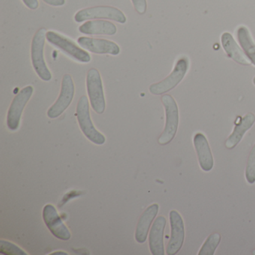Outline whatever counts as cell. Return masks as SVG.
<instances>
[{"label": "cell", "mask_w": 255, "mask_h": 255, "mask_svg": "<svg viewBox=\"0 0 255 255\" xmlns=\"http://www.w3.org/2000/svg\"><path fill=\"white\" fill-rule=\"evenodd\" d=\"M42 216L44 223L54 237L64 241L71 239V232L62 222L54 206L52 204L44 206Z\"/></svg>", "instance_id": "11"}, {"label": "cell", "mask_w": 255, "mask_h": 255, "mask_svg": "<svg viewBox=\"0 0 255 255\" xmlns=\"http://www.w3.org/2000/svg\"><path fill=\"white\" fill-rule=\"evenodd\" d=\"M136 12L139 14H145L147 11V1L146 0H131Z\"/></svg>", "instance_id": "23"}, {"label": "cell", "mask_w": 255, "mask_h": 255, "mask_svg": "<svg viewBox=\"0 0 255 255\" xmlns=\"http://www.w3.org/2000/svg\"><path fill=\"white\" fill-rule=\"evenodd\" d=\"M47 30L41 28L34 35L31 46L32 66L38 77L45 82L50 81L52 74L44 60V48Z\"/></svg>", "instance_id": "2"}, {"label": "cell", "mask_w": 255, "mask_h": 255, "mask_svg": "<svg viewBox=\"0 0 255 255\" xmlns=\"http://www.w3.org/2000/svg\"><path fill=\"white\" fill-rule=\"evenodd\" d=\"M166 223V219L163 216H159L153 222L150 228L149 248L153 255H165L163 237Z\"/></svg>", "instance_id": "14"}, {"label": "cell", "mask_w": 255, "mask_h": 255, "mask_svg": "<svg viewBox=\"0 0 255 255\" xmlns=\"http://www.w3.org/2000/svg\"><path fill=\"white\" fill-rule=\"evenodd\" d=\"M221 41L224 50L226 52L228 57L232 59L234 62L242 65H250L252 64L249 58L243 53L234 38L229 32H225L221 37Z\"/></svg>", "instance_id": "17"}, {"label": "cell", "mask_w": 255, "mask_h": 255, "mask_svg": "<svg viewBox=\"0 0 255 255\" xmlns=\"http://www.w3.org/2000/svg\"><path fill=\"white\" fill-rule=\"evenodd\" d=\"M246 179L248 183H255V144L251 150L246 168Z\"/></svg>", "instance_id": "21"}, {"label": "cell", "mask_w": 255, "mask_h": 255, "mask_svg": "<svg viewBox=\"0 0 255 255\" xmlns=\"http://www.w3.org/2000/svg\"><path fill=\"white\" fill-rule=\"evenodd\" d=\"M189 66V59L187 58L183 57L179 59L170 75L162 81L153 83L149 87L150 93L153 95H162L172 90L184 78Z\"/></svg>", "instance_id": "5"}, {"label": "cell", "mask_w": 255, "mask_h": 255, "mask_svg": "<svg viewBox=\"0 0 255 255\" xmlns=\"http://www.w3.org/2000/svg\"><path fill=\"white\" fill-rule=\"evenodd\" d=\"M74 92L75 88L72 77L69 74H65L62 78L60 95L57 101L49 109L47 116L52 119L59 117L72 102Z\"/></svg>", "instance_id": "9"}, {"label": "cell", "mask_w": 255, "mask_h": 255, "mask_svg": "<svg viewBox=\"0 0 255 255\" xmlns=\"http://www.w3.org/2000/svg\"><path fill=\"white\" fill-rule=\"evenodd\" d=\"M77 116L80 129L86 138L98 145L104 144L106 141L105 136L95 128L92 123L89 100L85 95L79 100L77 106Z\"/></svg>", "instance_id": "3"}, {"label": "cell", "mask_w": 255, "mask_h": 255, "mask_svg": "<svg viewBox=\"0 0 255 255\" xmlns=\"http://www.w3.org/2000/svg\"><path fill=\"white\" fill-rule=\"evenodd\" d=\"M252 254H253L254 255H255V249L253 251V252H252Z\"/></svg>", "instance_id": "28"}, {"label": "cell", "mask_w": 255, "mask_h": 255, "mask_svg": "<svg viewBox=\"0 0 255 255\" xmlns=\"http://www.w3.org/2000/svg\"><path fill=\"white\" fill-rule=\"evenodd\" d=\"M33 92V87L32 86H28L21 89L14 97L7 116V126L10 130L15 131L18 129L23 110L30 100Z\"/></svg>", "instance_id": "8"}, {"label": "cell", "mask_w": 255, "mask_h": 255, "mask_svg": "<svg viewBox=\"0 0 255 255\" xmlns=\"http://www.w3.org/2000/svg\"><path fill=\"white\" fill-rule=\"evenodd\" d=\"M159 205L157 204H153L149 206L141 214L137 224L135 230V238L138 243H145L147 235L149 234L150 225L154 220L159 212Z\"/></svg>", "instance_id": "15"}, {"label": "cell", "mask_w": 255, "mask_h": 255, "mask_svg": "<svg viewBox=\"0 0 255 255\" xmlns=\"http://www.w3.org/2000/svg\"><path fill=\"white\" fill-rule=\"evenodd\" d=\"M237 39L245 54L255 66V44L249 29L246 26H240L237 29Z\"/></svg>", "instance_id": "19"}, {"label": "cell", "mask_w": 255, "mask_h": 255, "mask_svg": "<svg viewBox=\"0 0 255 255\" xmlns=\"http://www.w3.org/2000/svg\"><path fill=\"white\" fill-rule=\"evenodd\" d=\"M0 253L5 255H27L28 254L22 250L17 245L6 241L0 240Z\"/></svg>", "instance_id": "22"}, {"label": "cell", "mask_w": 255, "mask_h": 255, "mask_svg": "<svg viewBox=\"0 0 255 255\" xmlns=\"http://www.w3.org/2000/svg\"><path fill=\"white\" fill-rule=\"evenodd\" d=\"M79 31L85 35H114L117 32V27L107 20H89L81 25Z\"/></svg>", "instance_id": "18"}, {"label": "cell", "mask_w": 255, "mask_h": 255, "mask_svg": "<svg viewBox=\"0 0 255 255\" xmlns=\"http://www.w3.org/2000/svg\"><path fill=\"white\" fill-rule=\"evenodd\" d=\"M47 5L51 6L59 7L65 5V0H43Z\"/></svg>", "instance_id": "25"}, {"label": "cell", "mask_w": 255, "mask_h": 255, "mask_svg": "<svg viewBox=\"0 0 255 255\" xmlns=\"http://www.w3.org/2000/svg\"><path fill=\"white\" fill-rule=\"evenodd\" d=\"M171 237L166 247L168 255H174L180 252L183 247L185 239V226L183 218L176 210L169 213Z\"/></svg>", "instance_id": "10"}, {"label": "cell", "mask_w": 255, "mask_h": 255, "mask_svg": "<svg viewBox=\"0 0 255 255\" xmlns=\"http://www.w3.org/2000/svg\"><path fill=\"white\" fill-rule=\"evenodd\" d=\"M193 144L201 169L204 171H211L214 166V159L205 135L201 132L195 134L193 138Z\"/></svg>", "instance_id": "13"}, {"label": "cell", "mask_w": 255, "mask_h": 255, "mask_svg": "<svg viewBox=\"0 0 255 255\" xmlns=\"http://www.w3.org/2000/svg\"><path fill=\"white\" fill-rule=\"evenodd\" d=\"M86 86L92 109L98 114H103L105 111L106 101L102 79L98 70L92 68L88 71Z\"/></svg>", "instance_id": "7"}, {"label": "cell", "mask_w": 255, "mask_h": 255, "mask_svg": "<svg viewBox=\"0 0 255 255\" xmlns=\"http://www.w3.org/2000/svg\"><path fill=\"white\" fill-rule=\"evenodd\" d=\"M222 237L218 233L210 234L201 246L198 255H213L220 243Z\"/></svg>", "instance_id": "20"}, {"label": "cell", "mask_w": 255, "mask_h": 255, "mask_svg": "<svg viewBox=\"0 0 255 255\" xmlns=\"http://www.w3.org/2000/svg\"><path fill=\"white\" fill-rule=\"evenodd\" d=\"M46 38L50 44L62 50L74 60L81 63H89L90 62L91 56L89 53L64 35L53 31H49L47 32Z\"/></svg>", "instance_id": "4"}, {"label": "cell", "mask_w": 255, "mask_h": 255, "mask_svg": "<svg viewBox=\"0 0 255 255\" xmlns=\"http://www.w3.org/2000/svg\"><path fill=\"white\" fill-rule=\"evenodd\" d=\"M253 83H254V85H255V77H254V79H253Z\"/></svg>", "instance_id": "27"}, {"label": "cell", "mask_w": 255, "mask_h": 255, "mask_svg": "<svg viewBox=\"0 0 255 255\" xmlns=\"http://www.w3.org/2000/svg\"><path fill=\"white\" fill-rule=\"evenodd\" d=\"M161 101L165 107L166 121L163 132L158 138V143L160 145H165L169 144L177 134L179 125V110L175 100L171 95H164Z\"/></svg>", "instance_id": "1"}, {"label": "cell", "mask_w": 255, "mask_h": 255, "mask_svg": "<svg viewBox=\"0 0 255 255\" xmlns=\"http://www.w3.org/2000/svg\"><path fill=\"white\" fill-rule=\"evenodd\" d=\"M95 19L111 20L122 24L127 22L125 14L119 8L112 6H95L85 8L79 11L74 16V20L77 23Z\"/></svg>", "instance_id": "6"}, {"label": "cell", "mask_w": 255, "mask_h": 255, "mask_svg": "<svg viewBox=\"0 0 255 255\" xmlns=\"http://www.w3.org/2000/svg\"><path fill=\"white\" fill-rule=\"evenodd\" d=\"M26 7L31 10H35L39 6L38 0H22Z\"/></svg>", "instance_id": "24"}, {"label": "cell", "mask_w": 255, "mask_h": 255, "mask_svg": "<svg viewBox=\"0 0 255 255\" xmlns=\"http://www.w3.org/2000/svg\"><path fill=\"white\" fill-rule=\"evenodd\" d=\"M255 122V116L253 113L246 114L236 125L232 133L228 136L225 141V147L231 150L234 148L243 139L246 132L252 128Z\"/></svg>", "instance_id": "16"}, {"label": "cell", "mask_w": 255, "mask_h": 255, "mask_svg": "<svg viewBox=\"0 0 255 255\" xmlns=\"http://www.w3.org/2000/svg\"><path fill=\"white\" fill-rule=\"evenodd\" d=\"M79 45L85 50L96 54H110L118 56L120 53L119 46L113 41L100 38L80 37L77 40Z\"/></svg>", "instance_id": "12"}, {"label": "cell", "mask_w": 255, "mask_h": 255, "mask_svg": "<svg viewBox=\"0 0 255 255\" xmlns=\"http://www.w3.org/2000/svg\"><path fill=\"white\" fill-rule=\"evenodd\" d=\"M52 255H68V254L65 253V252H54V253L52 254Z\"/></svg>", "instance_id": "26"}]
</instances>
